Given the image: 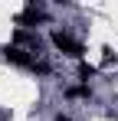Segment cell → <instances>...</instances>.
<instances>
[{"label": "cell", "mask_w": 118, "mask_h": 121, "mask_svg": "<svg viewBox=\"0 0 118 121\" xmlns=\"http://www.w3.org/2000/svg\"><path fill=\"white\" fill-rule=\"evenodd\" d=\"M49 43L56 46L62 56H69V59H76V62H82V56H85V46H82V39H76L66 26L62 30H49Z\"/></svg>", "instance_id": "obj_1"}, {"label": "cell", "mask_w": 118, "mask_h": 121, "mask_svg": "<svg viewBox=\"0 0 118 121\" xmlns=\"http://www.w3.org/2000/svg\"><path fill=\"white\" fill-rule=\"evenodd\" d=\"M3 59L10 62V65H17V69H33V62L39 59V56H33V52H26V49H20V46H3Z\"/></svg>", "instance_id": "obj_2"}, {"label": "cell", "mask_w": 118, "mask_h": 121, "mask_svg": "<svg viewBox=\"0 0 118 121\" xmlns=\"http://www.w3.org/2000/svg\"><path fill=\"white\" fill-rule=\"evenodd\" d=\"M66 98H72V101H89V98H92V85H69V88H66Z\"/></svg>", "instance_id": "obj_3"}, {"label": "cell", "mask_w": 118, "mask_h": 121, "mask_svg": "<svg viewBox=\"0 0 118 121\" xmlns=\"http://www.w3.org/2000/svg\"><path fill=\"white\" fill-rule=\"evenodd\" d=\"M76 72H79V82H82V85H89V82H92V79L98 75V69H95V65H89L85 59L79 62V69H76Z\"/></svg>", "instance_id": "obj_4"}, {"label": "cell", "mask_w": 118, "mask_h": 121, "mask_svg": "<svg viewBox=\"0 0 118 121\" xmlns=\"http://www.w3.org/2000/svg\"><path fill=\"white\" fill-rule=\"evenodd\" d=\"M30 72H33L36 79H49V75H53V65H49L46 59H36V62H33V69H30Z\"/></svg>", "instance_id": "obj_5"}, {"label": "cell", "mask_w": 118, "mask_h": 121, "mask_svg": "<svg viewBox=\"0 0 118 121\" xmlns=\"http://www.w3.org/2000/svg\"><path fill=\"white\" fill-rule=\"evenodd\" d=\"M53 121H72V118H69V115H62V111H56V115H53Z\"/></svg>", "instance_id": "obj_6"}]
</instances>
